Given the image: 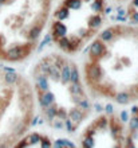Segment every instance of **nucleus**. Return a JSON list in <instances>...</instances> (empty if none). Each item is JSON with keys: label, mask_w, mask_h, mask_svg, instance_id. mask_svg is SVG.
Instances as JSON below:
<instances>
[{"label": "nucleus", "mask_w": 138, "mask_h": 148, "mask_svg": "<svg viewBox=\"0 0 138 148\" xmlns=\"http://www.w3.org/2000/svg\"><path fill=\"white\" fill-rule=\"evenodd\" d=\"M55 0H0V63L30 59L48 28Z\"/></svg>", "instance_id": "nucleus-3"}, {"label": "nucleus", "mask_w": 138, "mask_h": 148, "mask_svg": "<svg viewBox=\"0 0 138 148\" xmlns=\"http://www.w3.org/2000/svg\"><path fill=\"white\" fill-rule=\"evenodd\" d=\"M36 100L30 78L0 67V148H12L35 124Z\"/></svg>", "instance_id": "nucleus-5"}, {"label": "nucleus", "mask_w": 138, "mask_h": 148, "mask_svg": "<svg viewBox=\"0 0 138 148\" xmlns=\"http://www.w3.org/2000/svg\"><path fill=\"white\" fill-rule=\"evenodd\" d=\"M107 0H59L48 22V35L58 51L74 57L88 46L107 20Z\"/></svg>", "instance_id": "nucleus-4"}, {"label": "nucleus", "mask_w": 138, "mask_h": 148, "mask_svg": "<svg viewBox=\"0 0 138 148\" xmlns=\"http://www.w3.org/2000/svg\"><path fill=\"white\" fill-rule=\"evenodd\" d=\"M12 148H52L51 139L39 132L26 133Z\"/></svg>", "instance_id": "nucleus-6"}, {"label": "nucleus", "mask_w": 138, "mask_h": 148, "mask_svg": "<svg viewBox=\"0 0 138 148\" xmlns=\"http://www.w3.org/2000/svg\"><path fill=\"white\" fill-rule=\"evenodd\" d=\"M125 20L138 24V0H129L125 4Z\"/></svg>", "instance_id": "nucleus-7"}, {"label": "nucleus", "mask_w": 138, "mask_h": 148, "mask_svg": "<svg viewBox=\"0 0 138 148\" xmlns=\"http://www.w3.org/2000/svg\"><path fill=\"white\" fill-rule=\"evenodd\" d=\"M30 75L36 109L51 128L73 133L91 116V97L71 57L50 51L34 63Z\"/></svg>", "instance_id": "nucleus-2"}, {"label": "nucleus", "mask_w": 138, "mask_h": 148, "mask_svg": "<svg viewBox=\"0 0 138 148\" xmlns=\"http://www.w3.org/2000/svg\"><path fill=\"white\" fill-rule=\"evenodd\" d=\"M81 77L91 100L129 106L138 102V24H106L84 49Z\"/></svg>", "instance_id": "nucleus-1"}]
</instances>
